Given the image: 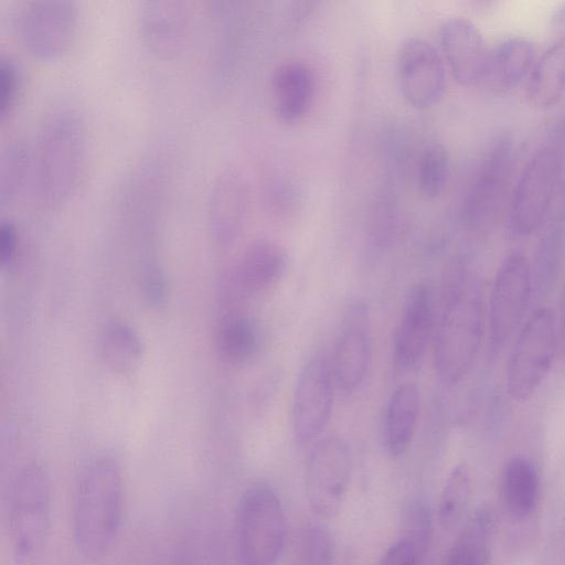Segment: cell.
I'll return each instance as SVG.
<instances>
[{"instance_id":"6da1fadb","label":"cell","mask_w":565,"mask_h":565,"mask_svg":"<svg viewBox=\"0 0 565 565\" xmlns=\"http://www.w3.org/2000/svg\"><path fill=\"white\" fill-rule=\"evenodd\" d=\"M32 156L40 203L46 207L66 203L82 184L88 160L87 130L76 107L62 103L44 114Z\"/></svg>"},{"instance_id":"7a4b0ae2","label":"cell","mask_w":565,"mask_h":565,"mask_svg":"<svg viewBox=\"0 0 565 565\" xmlns=\"http://www.w3.org/2000/svg\"><path fill=\"white\" fill-rule=\"evenodd\" d=\"M124 479L111 459L92 462L81 475L73 500L72 529L78 553L90 562L103 558L119 533Z\"/></svg>"},{"instance_id":"3957f363","label":"cell","mask_w":565,"mask_h":565,"mask_svg":"<svg viewBox=\"0 0 565 565\" xmlns=\"http://www.w3.org/2000/svg\"><path fill=\"white\" fill-rule=\"evenodd\" d=\"M483 301L476 281L458 275L447 288L435 328L434 367L447 385L461 382L472 369L483 334Z\"/></svg>"},{"instance_id":"277c9868","label":"cell","mask_w":565,"mask_h":565,"mask_svg":"<svg viewBox=\"0 0 565 565\" xmlns=\"http://www.w3.org/2000/svg\"><path fill=\"white\" fill-rule=\"evenodd\" d=\"M287 540V519L276 491L257 483L242 495L237 513L238 552L243 565H277Z\"/></svg>"},{"instance_id":"5b68a950","label":"cell","mask_w":565,"mask_h":565,"mask_svg":"<svg viewBox=\"0 0 565 565\" xmlns=\"http://www.w3.org/2000/svg\"><path fill=\"white\" fill-rule=\"evenodd\" d=\"M51 510V484L45 470L38 463L25 466L12 482L8 509L9 539L18 561H29L42 550L50 531Z\"/></svg>"},{"instance_id":"8992f818","label":"cell","mask_w":565,"mask_h":565,"mask_svg":"<svg viewBox=\"0 0 565 565\" xmlns=\"http://www.w3.org/2000/svg\"><path fill=\"white\" fill-rule=\"evenodd\" d=\"M558 350L555 318L551 309L535 310L520 330L507 367L510 397L531 399L545 381Z\"/></svg>"},{"instance_id":"52a82bcc","label":"cell","mask_w":565,"mask_h":565,"mask_svg":"<svg viewBox=\"0 0 565 565\" xmlns=\"http://www.w3.org/2000/svg\"><path fill=\"white\" fill-rule=\"evenodd\" d=\"M352 475V452L340 436L320 439L312 448L305 471L308 504L322 521L334 519L345 501Z\"/></svg>"},{"instance_id":"ba28073f","label":"cell","mask_w":565,"mask_h":565,"mask_svg":"<svg viewBox=\"0 0 565 565\" xmlns=\"http://www.w3.org/2000/svg\"><path fill=\"white\" fill-rule=\"evenodd\" d=\"M20 45L32 56L50 60L63 54L77 30V10L67 0H30L14 15Z\"/></svg>"},{"instance_id":"9c48e42d","label":"cell","mask_w":565,"mask_h":565,"mask_svg":"<svg viewBox=\"0 0 565 565\" xmlns=\"http://www.w3.org/2000/svg\"><path fill=\"white\" fill-rule=\"evenodd\" d=\"M559 158L550 146L542 147L522 169L510 204L512 231L521 236L534 233L551 209L558 177Z\"/></svg>"},{"instance_id":"30bf717a","label":"cell","mask_w":565,"mask_h":565,"mask_svg":"<svg viewBox=\"0 0 565 565\" xmlns=\"http://www.w3.org/2000/svg\"><path fill=\"white\" fill-rule=\"evenodd\" d=\"M532 276L527 258L511 252L501 262L494 276L489 300V331L493 350L505 347L519 329L527 310Z\"/></svg>"},{"instance_id":"8fae6325","label":"cell","mask_w":565,"mask_h":565,"mask_svg":"<svg viewBox=\"0 0 565 565\" xmlns=\"http://www.w3.org/2000/svg\"><path fill=\"white\" fill-rule=\"evenodd\" d=\"M334 376L328 356L317 352L302 366L295 387L291 424L298 445L317 439L329 423Z\"/></svg>"},{"instance_id":"7c38bea8","label":"cell","mask_w":565,"mask_h":565,"mask_svg":"<svg viewBox=\"0 0 565 565\" xmlns=\"http://www.w3.org/2000/svg\"><path fill=\"white\" fill-rule=\"evenodd\" d=\"M372 348L369 306L355 300L343 315L331 362L335 384L342 391L354 392L364 383L371 369Z\"/></svg>"},{"instance_id":"4fadbf2b","label":"cell","mask_w":565,"mask_h":565,"mask_svg":"<svg viewBox=\"0 0 565 565\" xmlns=\"http://www.w3.org/2000/svg\"><path fill=\"white\" fill-rule=\"evenodd\" d=\"M397 77L405 100L417 109L438 104L446 92V70L435 46L422 38L405 39L397 51Z\"/></svg>"},{"instance_id":"5bb4252c","label":"cell","mask_w":565,"mask_h":565,"mask_svg":"<svg viewBox=\"0 0 565 565\" xmlns=\"http://www.w3.org/2000/svg\"><path fill=\"white\" fill-rule=\"evenodd\" d=\"M512 160L508 138L495 140L486 152L462 203L461 218L477 228L491 218L507 184Z\"/></svg>"},{"instance_id":"9a60e30c","label":"cell","mask_w":565,"mask_h":565,"mask_svg":"<svg viewBox=\"0 0 565 565\" xmlns=\"http://www.w3.org/2000/svg\"><path fill=\"white\" fill-rule=\"evenodd\" d=\"M444 57L454 79L466 87L484 83L490 50L479 28L465 17L446 20L440 31Z\"/></svg>"},{"instance_id":"2e32d148","label":"cell","mask_w":565,"mask_h":565,"mask_svg":"<svg viewBox=\"0 0 565 565\" xmlns=\"http://www.w3.org/2000/svg\"><path fill=\"white\" fill-rule=\"evenodd\" d=\"M434 329L430 289L418 282L408 292L394 341V361L403 371H414L422 364Z\"/></svg>"},{"instance_id":"e0dca14e","label":"cell","mask_w":565,"mask_h":565,"mask_svg":"<svg viewBox=\"0 0 565 565\" xmlns=\"http://www.w3.org/2000/svg\"><path fill=\"white\" fill-rule=\"evenodd\" d=\"M138 28L142 42L153 54L164 58L177 56L190 36V10L182 1H146L139 9Z\"/></svg>"},{"instance_id":"ac0fdd59","label":"cell","mask_w":565,"mask_h":565,"mask_svg":"<svg viewBox=\"0 0 565 565\" xmlns=\"http://www.w3.org/2000/svg\"><path fill=\"white\" fill-rule=\"evenodd\" d=\"M249 203V188L244 175L235 169L220 172L207 199L209 231L216 243L226 245L239 235Z\"/></svg>"},{"instance_id":"d6986e66","label":"cell","mask_w":565,"mask_h":565,"mask_svg":"<svg viewBox=\"0 0 565 565\" xmlns=\"http://www.w3.org/2000/svg\"><path fill=\"white\" fill-rule=\"evenodd\" d=\"M316 89L312 68L302 61L280 64L271 78L274 109L284 122H296L309 110Z\"/></svg>"},{"instance_id":"ffe728a7","label":"cell","mask_w":565,"mask_h":565,"mask_svg":"<svg viewBox=\"0 0 565 565\" xmlns=\"http://www.w3.org/2000/svg\"><path fill=\"white\" fill-rule=\"evenodd\" d=\"M420 409L418 387L404 383L391 394L383 415L381 438L388 456L397 458L409 448L414 438Z\"/></svg>"},{"instance_id":"44dd1931","label":"cell","mask_w":565,"mask_h":565,"mask_svg":"<svg viewBox=\"0 0 565 565\" xmlns=\"http://www.w3.org/2000/svg\"><path fill=\"white\" fill-rule=\"evenodd\" d=\"M537 60L535 44L524 36H510L489 52L484 83L510 90L529 77Z\"/></svg>"},{"instance_id":"7402d4cb","label":"cell","mask_w":565,"mask_h":565,"mask_svg":"<svg viewBox=\"0 0 565 565\" xmlns=\"http://www.w3.org/2000/svg\"><path fill=\"white\" fill-rule=\"evenodd\" d=\"M286 267L285 249L275 241L259 238L252 242L239 256L236 281L246 291H263L277 284Z\"/></svg>"},{"instance_id":"603a6c76","label":"cell","mask_w":565,"mask_h":565,"mask_svg":"<svg viewBox=\"0 0 565 565\" xmlns=\"http://www.w3.org/2000/svg\"><path fill=\"white\" fill-rule=\"evenodd\" d=\"M501 499L510 518L521 521L530 518L537 509L541 481L536 466L523 456L511 458L501 476Z\"/></svg>"},{"instance_id":"cb8c5ba5","label":"cell","mask_w":565,"mask_h":565,"mask_svg":"<svg viewBox=\"0 0 565 565\" xmlns=\"http://www.w3.org/2000/svg\"><path fill=\"white\" fill-rule=\"evenodd\" d=\"M525 96L539 109L554 107L565 96V34L537 57L526 81Z\"/></svg>"},{"instance_id":"d4e9b609","label":"cell","mask_w":565,"mask_h":565,"mask_svg":"<svg viewBox=\"0 0 565 565\" xmlns=\"http://www.w3.org/2000/svg\"><path fill=\"white\" fill-rule=\"evenodd\" d=\"M473 491V477L466 463H457L449 471L441 488L437 519L439 525L450 531L463 519Z\"/></svg>"},{"instance_id":"484cf974","label":"cell","mask_w":565,"mask_h":565,"mask_svg":"<svg viewBox=\"0 0 565 565\" xmlns=\"http://www.w3.org/2000/svg\"><path fill=\"white\" fill-rule=\"evenodd\" d=\"M33 179L32 149L21 139L7 143L0 158V206L11 204Z\"/></svg>"},{"instance_id":"4316f807","label":"cell","mask_w":565,"mask_h":565,"mask_svg":"<svg viewBox=\"0 0 565 565\" xmlns=\"http://www.w3.org/2000/svg\"><path fill=\"white\" fill-rule=\"evenodd\" d=\"M99 347L105 363L119 373L132 370L141 356L138 335L129 326L120 322H113L104 329Z\"/></svg>"},{"instance_id":"83f0119b","label":"cell","mask_w":565,"mask_h":565,"mask_svg":"<svg viewBox=\"0 0 565 565\" xmlns=\"http://www.w3.org/2000/svg\"><path fill=\"white\" fill-rule=\"evenodd\" d=\"M216 340L221 355L231 363L239 364L255 355L259 345V333L248 318L230 317L222 322Z\"/></svg>"},{"instance_id":"f1b7e54d","label":"cell","mask_w":565,"mask_h":565,"mask_svg":"<svg viewBox=\"0 0 565 565\" xmlns=\"http://www.w3.org/2000/svg\"><path fill=\"white\" fill-rule=\"evenodd\" d=\"M450 159L447 148L440 142L428 145L418 164V188L428 200L438 198L447 186Z\"/></svg>"},{"instance_id":"f546056e","label":"cell","mask_w":565,"mask_h":565,"mask_svg":"<svg viewBox=\"0 0 565 565\" xmlns=\"http://www.w3.org/2000/svg\"><path fill=\"white\" fill-rule=\"evenodd\" d=\"M433 532L431 512L427 502L422 498H412L406 503L402 514V537L407 541L425 558Z\"/></svg>"},{"instance_id":"4dcf8cb0","label":"cell","mask_w":565,"mask_h":565,"mask_svg":"<svg viewBox=\"0 0 565 565\" xmlns=\"http://www.w3.org/2000/svg\"><path fill=\"white\" fill-rule=\"evenodd\" d=\"M335 541L321 524H310L302 530L298 544L299 565H334Z\"/></svg>"},{"instance_id":"1f68e13d","label":"cell","mask_w":565,"mask_h":565,"mask_svg":"<svg viewBox=\"0 0 565 565\" xmlns=\"http://www.w3.org/2000/svg\"><path fill=\"white\" fill-rule=\"evenodd\" d=\"M20 87L19 71L10 58L0 60V119L11 113Z\"/></svg>"},{"instance_id":"d6a6232c","label":"cell","mask_w":565,"mask_h":565,"mask_svg":"<svg viewBox=\"0 0 565 565\" xmlns=\"http://www.w3.org/2000/svg\"><path fill=\"white\" fill-rule=\"evenodd\" d=\"M422 562L415 548L407 541L399 539L387 548L380 565H420Z\"/></svg>"},{"instance_id":"836d02e7","label":"cell","mask_w":565,"mask_h":565,"mask_svg":"<svg viewBox=\"0 0 565 565\" xmlns=\"http://www.w3.org/2000/svg\"><path fill=\"white\" fill-rule=\"evenodd\" d=\"M18 245V235L14 225L11 222H1L0 224V263L2 265L12 260Z\"/></svg>"},{"instance_id":"e575fe53","label":"cell","mask_w":565,"mask_h":565,"mask_svg":"<svg viewBox=\"0 0 565 565\" xmlns=\"http://www.w3.org/2000/svg\"><path fill=\"white\" fill-rule=\"evenodd\" d=\"M147 297L153 302H160L164 297V282L159 271L152 270L146 280Z\"/></svg>"},{"instance_id":"d590c367","label":"cell","mask_w":565,"mask_h":565,"mask_svg":"<svg viewBox=\"0 0 565 565\" xmlns=\"http://www.w3.org/2000/svg\"><path fill=\"white\" fill-rule=\"evenodd\" d=\"M556 323L557 343L561 355L565 359V288L562 292Z\"/></svg>"}]
</instances>
